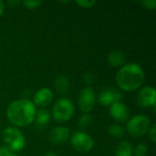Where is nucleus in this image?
<instances>
[{"label":"nucleus","instance_id":"1","mask_svg":"<svg viewBox=\"0 0 156 156\" xmlns=\"http://www.w3.org/2000/svg\"><path fill=\"white\" fill-rule=\"evenodd\" d=\"M145 73L142 66L135 62L124 64L117 71L115 81L118 88L124 91H133L142 87Z\"/></svg>","mask_w":156,"mask_h":156},{"label":"nucleus","instance_id":"2","mask_svg":"<svg viewBox=\"0 0 156 156\" xmlns=\"http://www.w3.org/2000/svg\"><path fill=\"white\" fill-rule=\"evenodd\" d=\"M37 109L27 99H18L12 101L6 109L7 120L16 128L31 124L36 116Z\"/></svg>","mask_w":156,"mask_h":156},{"label":"nucleus","instance_id":"3","mask_svg":"<svg viewBox=\"0 0 156 156\" xmlns=\"http://www.w3.org/2000/svg\"><path fill=\"white\" fill-rule=\"evenodd\" d=\"M2 138L6 147L12 153L22 151L26 146V138L23 133L15 126L5 128L2 133Z\"/></svg>","mask_w":156,"mask_h":156},{"label":"nucleus","instance_id":"4","mask_svg":"<svg viewBox=\"0 0 156 156\" xmlns=\"http://www.w3.org/2000/svg\"><path fill=\"white\" fill-rule=\"evenodd\" d=\"M75 112V107L71 100L68 98L58 99L53 105L52 117L59 123L69 121Z\"/></svg>","mask_w":156,"mask_h":156},{"label":"nucleus","instance_id":"5","mask_svg":"<svg viewBox=\"0 0 156 156\" xmlns=\"http://www.w3.org/2000/svg\"><path fill=\"white\" fill-rule=\"evenodd\" d=\"M151 125L149 117L144 114H136L127 121L126 131L133 137H141L148 133Z\"/></svg>","mask_w":156,"mask_h":156},{"label":"nucleus","instance_id":"6","mask_svg":"<svg viewBox=\"0 0 156 156\" xmlns=\"http://www.w3.org/2000/svg\"><path fill=\"white\" fill-rule=\"evenodd\" d=\"M70 144L79 153H88L92 150L94 141L89 133L83 131H77L70 137Z\"/></svg>","mask_w":156,"mask_h":156},{"label":"nucleus","instance_id":"7","mask_svg":"<svg viewBox=\"0 0 156 156\" xmlns=\"http://www.w3.org/2000/svg\"><path fill=\"white\" fill-rule=\"evenodd\" d=\"M95 102H96V94L93 89L89 86L83 88L80 90L78 98V104L80 110L87 114L93 110L95 106Z\"/></svg>","mask_w":156,"mask_h":156},{"label":"nucleus","instance_id":"8","mask_svg":"<svg viewBox=\"0 0 156 156\" xmlns=\"http://www.w3.org/2000/svg\"><path fill=\"white\" fill-rule=\"evenodd\" d=\"M136 101L139 106L144 108L155 107L156 90L153 86L143 87L136 95Z\"/></svg>","mask_w":156,"mask_h":156},{"label":"nucleus","instance_id":"9","mask_svg":"<svg viewBox=\"0 0 156 156\" xmlns=\"http://www.w3.org/2000/svg\"><path fill=\"white\" fill-rule=\"evenodd\" d=\"M111 117L118 122H125L130 118V110L122 101L113 102L109 107Z\"/></svg>","mask_w":156,"mask_h":156},{"label":"nucleus","instance_id":"10","mask_svg":"<svg viewBox=\"0 0 156 156\" xmlns=\"http://www.w3.org/2000/svg\"><path fill=\"white\" fill-rule=\"evenodd\" d=\"M122 93L115 88H107L102 90L98 97L99 102L104 107H110L113 102L122 101Z\"/></svg>","mask_w":156,"mask_h":156},{"label":"nucleus","instance_id":"11","mask_svg":"<svg viewBox=\"0 0 156 156\" xmlns=\"http://www.w3.org/2000/svg\"><path fill=\"white\" fill-rule=\"evenodd\" d=\"M54 99L53 91L48 88H41L34 94L33 104L38 107H47L48 106Z\"/></svg>","mask_w":156,"mask_h":156},{"label":"nucleus","instance_id":"12","mask_svg":"<svg viewBox=\"0 0 156 156\" xmlns=\"http://www.w3.org/2000/svg\"><path fill=\"white\" fill-rule=\"evenodd\" d=\"M69 138V129L66 126H57L49 133V141L54 144H62Z\"/></svg>","mask_w":156,"mask_h":156},{"label":"nucleus","instance_id":"13","mask_svg":"<svg viewBox=\"0 0 156 156\" xmlns=\"http://www.w3.org/2000/svg\"><path fill=\"white\" fill-rule=\"evenodd\" d=\"M108 62L114 68H121L125 64L126 57L121 50H112L108 55Z\"/></svg>","mask_w":156,"mask_h":156},{"label":"nucleus","instance_id":"14","mask_svg":"<svg viewBox=\"0 0 156 156\" xmlns=\"http://www.w3.org/2000/svg\"><path fill=\"white\" fill-rule=\"evenodd\" d=\"M54 87L58 93L66 94L69 90V80L64 75H59L54 81Z\"/></svg>","mask_w":156,"mask_h":156},{"label":"nucleus","instance_id":"15","mask_svg":"<svg viewBox=\"0 0 156 156\" xmlns=\"http://www.w3.org/2000/svg\"><path fill=\"white\" fill-rule=\"evenodd\" d=\"M133 147L131 143L127 141H121L116 146L114 156H133Z\"/></svg>","mask_w":156,"mask_h":156},{"label":"nucleus","instance_id":"16","mask_svg":"<svg viewBox=\"0 0 156 156\" xmlns=\"http://www.w3.org/2000/svg\"><path fill=\"white\" fill-rule=\"evenodd\" d=\"M51 119V114L49 113V112L46 109H40L38 111H37L36 112V116H35V120L34 122H36V124L39 127H44L47 124L49 123Z\"/></svg>","mask_w":156,"mask_h":156},{"label":"nucleus","instance_id":"17","mask_svg":"<svg viewBox=\"0 0 156 156\" xmlns=\"http://www.w3.org/2000/svg\"><path fill=\"white\" fill-rule=\"evenodd\" d=\"M107 133L112 137L115 139H122L125 134V130L122 126L119 124H111L107 128Z\"/></svg>","mask_w":156,"mask_h":156},{"label":"nucleus","instance_id":"18","mask_svg":"<svg viewBox=\"0 0 156 156\" xmlns=\"http://www.w3.org/2000/svg\"><path fill=\"white\" fill-rule=\"evenodd\" d=\"M148 152V148L146 146V144H138L135 148L133 149V154L135 156H145Z\"/></svg>","mask_w":156,"mask_h":156},{"label":"nucleus","instance_id":"19","mask_svg":"<svg viewBox=\"0 0 156 156\" xmlns=\"http://www.w3.org/2000/svg\"><path fill=\"white\" fill-rule=\"evenodd\" d=\"M91 123H92V118L89 114L85 113V114L81 115L79 119V125L82 128L89 127Z\"/></svg>","mask_w":156,"mask_h":156},{"label":"nucleus","instance_id":"20","mask_svg":"<svg viewBox=\"0 0 156 156\" xmlns=\"http://www.w3.org/2000/svg\"><path fill=\"white\" fill-rule=\"evenodd\" d=\"M21 4H23L27 9H37L41 5L42 2L40 0H25L21 2Z\"/></svg>","mask_w":156,"mask_h":156},{"label":"nucleus","instance_id":"21","mask_svg":"<svg viewBox=\"0 0 156 156\" xmlns=\"http://www.w3.org/2000/svg\"><path fill=\"white\" fill-rule=\"evenodd\" d=\"M75 3L77 5H79L80 7L90 8V7H92L96 4V1L95 0H77Z\"/></svg>","mask_w":156,"mask_h":156},{"label":"nucleus","instance_id":"22","mask_svg":"<svg viewBox=\"0 0 156 156\" xmlns=\"http://www.w3.org/2000/svg\"><path fill=\"white\" fill-rule=\"evenodd\" d=\"M140 4L144 8L149 10H154L156 8V0H144V1H141Z\"/></svg>","mask_w":156,"mask_h":156},{"label":"nucleus","instance_id":"23","mask_svg":"<svg viewBox=\"0 0 156 156\" xmlns=\"http://www.w3.org/2000/svg\"><path fill=\"white\" fill-rule=\"evenodd\" d=\"M83 80L86 84H89V85H91L94 83L95 81V77L93 75V73H90V72H87L83 75Z\"/></svg>","mask_w":156,"mask_h":156},{"label":"nucleus","instance_id":"24","mask_svg":"<svg viewBox=\"0 0 156 156\" xmlns=\"http://www.w3.org/2000/svg\"><path fill=\"white\" fill-rule=\"evenodd\" d=\"M148 135H149L150 140H151L154 144H155L156 143V125L155 124L151 125V127H150V129H149V131H148Z\"/></svg>","mask_w":156,"mask_h":156},{"label":"nucleus","instance_id":"25","mask_svg":"<svg viewBox=\"0 0 156 156\" xmlns=\"http://www.w3.org/2000/svg\"><path fill=\"white\" fill-rule=\"evenodd\" d=\"M12 152L6 146H0V156H9Z\"/></svg>","mask_w":156,"mask_h":156},{"label":"nucleus","instance_id":"26","mask_svg":"<svg viewBox=\"0 0 156 156\" xmlns=\"http://www.w3.org/2000/svg\"><path fill=\"white\" fill-rule=\"evenodd\" d=\"M20 4H21V1H19V0H9V1H7V5L13 8H16Z\"/></svg>","mask_w":156,"mask_h":156},{"label":"nucleus","instance_id":"27","mask_svg":"<svg viewBox=\"0 0 156 156\" xmlns=\"http://www.w3.org/2000/svg\"><path fill=\"white\" fill-rule=\"evenodd\" d=\"M5 3L2 1V0H0V17L3 16V14H4V12H5Z\"/></svg>","mask_w":156,"mask_h":156},{"label":"nucleus","instance_id":"28","mask_svg":"<svg viewBox=\"0 0 156 156\" xmlns=\"http://www.w3.org/2000/svg\"><path fill=\"white\" fill-rule=\"evenodd\" d=\"M44 156H58V155L57 154V153L52 152V151H49V152H47Z\"/></svg>","mask_w":156,"mask_h":156},{"label":"nucleus","instance_id":"29","mask_svg":"<svg viewBox=\"0 0 156 156\" xmlns=\"http://www.w3.org/2000/svg\"><path fill=\"white\" fill-rule=\"evenodd\" d=\"M9 156H18L16 154H15V153H11L10 154H9Z\"/></svg>","mask_w":156,"mask_h":156}]
</instances>
